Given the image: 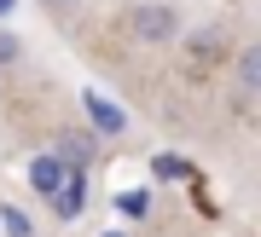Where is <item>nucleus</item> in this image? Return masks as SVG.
<instances>
[{
    "label": "nucleus",
    "instance_id": "6e6552de",
    "mask_svg": "<svg viewBox=\"0 0 261 237\" xmlns=\"http://www.w3.org/2000/svg\"><path fill=\"white\" fill-rule=\"evenodd\" d=\"M0 231H6V237H35L29 214H23V209H12V202H0Z\"/></svg>",
    "mask_w": 261,
    "mask_h": 237
},
{
    "label": "nucleus",
    "instance_id": "f03ea898",
    "mask_svg": "<svg viewBox=\"0 0 261 237\" xmlns=\"http://www.w3.org/2000/svg\"><path fill=\"white\" fill-rule=\"evenodd\" d=\"M53 156H58L64 168H87V162L99 156V133H93V128H58V133H53Z\"/></svg>",
    "mask_w": 261,
    "mask_h": 237
},
{
    "label": "nucleus",
    "instance_id": "9b49d317",
    "mask_svg": "<svg viewBox=\"0 0 261 237\" xmlns=\"http://www.w3.org/2000/svg\"><path fill=\"white\" fill-rule=\"evenodd\" d=\"M18 58H23V41L12 35V29H0V70H6V64H18Z\"/></svg>",
    "mask_w": 261,
    "mask_h": 237
},
{
    "label": "nucleus",
    "instance_id": "1a4fd4ad",
    "mask_svg": "<svg viewBox=\"0 0 261 237\" xmlns=\"http://www.w3.org/2000/svg\"><path fill=\"white\" fill-rule=\"evenodd\" d=\"M151 173H157V180H186V173H192V168H186V162H180V156H168V151H163V156H157V162H151Z\"/></svg>",
    "mask_w": 261,
    "mask_h": 237
},
{
    "label": "nucleus",
    "instance_id": "f8f14e48",
    "mask_svg": "<svg viewBox=\"0 0 261 237\" xmlns=\"http://www.w3.org/2000/svg\"><path fill=\"white\" fill-rule=\"evenodd\" d=\"M41 6H47V12H70L75 0H41Z\"/></svg>",
    "mask_w": 261,
    "mask_h": 237
},
{
    "label": "nucleus",
    "instance_id": "0eeeda50",
    "mask_svg": "<svg viewBox=\"0 0 261 237\" xmlns=\"http://www.w3.org/2000/svg\"><path fill=\"white\" fill-rule=\"evenodd\" d=\"M186 52H192V64H221V58H232V52H226V29H221V23L192 29V35H186Z\"/></svg>",
    "mask_w": 261,
    "mask_h": 237
},
{
    "label": "nucleus",
    "instance_id": "39448f33",
    "mask_svg": "<svg viewBox=\"0 0 261 237\" xmlns=\"http://www.w3.org/2000/svg\"><path fill=\"white\" fill-rule=\"evenodd\" d=\"M47 202H53V214H58V220H75V214L87 209V168H70Z\"/></svg>",
    "mask_w": 261,
    "mask_h": 237
},
{
    "label": "nucleus",
    "instance_id": "4468645a",
    "mask_svg": "<svg viewBox=\"0 0 261 237\" xmlns=\"http://www.w3.org/2000/svg\"><path fill=\"white\" fill-rule=\"evenodd\" d=\"M105 237H122V231H105Z\"/></svg>",
    "mask_w": 261,
    "mask_h": 237
},
{
    "label": "nucleus",
    "instance_id": "9d476101",
    "mask_svg": "<svg viewBox=\"0 0 261 237\" xmlns=\"http://www.w3.org/2000/svg\"><path fill=\"white\" fill-rule=\"evenodd\" d=\"M116 209L128 214V220H140V214L151 209V197H145V191H122V197H116Z\"/></svg>",
    "mask_w": 261,
    "mask_h": 237
},
{
    "label": "nucleus",
    "instance_id": "423d86ee",
    "mask_svg": "<svg viewBox=\"0 0 261 237\" xmlns=\"http://www.w3.org/2000/svg\"><path fill=\"white\" fill-rule=\"evenodd\" d=\"M23 173H29V191H35V197H53V191H58V180H64L70 168L58 162L53 151H35V156L23 162Z\"/></svg>",
    "mask_w": 261,
    "mask_h": 237
},
{
    "label": "nucleus",
    "instance_id": "7ed1b4c3",
    "mask_svg": "<svg viewBox=\"0 0 261 237\" xmlns=\"http://www.w3.org/2000/svg\"><path fill=\"white\" fill-rule=\"evenodd\" d=\"M82 110H87V122H93V133H99V139L128 133V110H116V104L105 99L99 87H87V93H82Z\"/></svg>",
    "mask_w": 261,
    "mask_h": 237
},
{
    "label": "nucleus",
    "instance_id": "f257e3e1",
    "mask_svg": "<svg viewBox=\"0 0 261 237\" xmlns=\"http://www.w3.org/2000/svg\"><path fill=\"white\" fill-rule=\"evenodd\" d=\"M134 35L145 46H168L180 41V6H168V0H134Z\"/></svg>",
    "mask_w": 261,
    "mask_h": 237
},
{
    "label": "nucleus",
    "instance_id": "ddd939ff",
    "mask_svg": "<svg viewBox=\"0 0 261 237\" xmlns=\"http://www.w3.org/2000/svg\"><path fill=\"white\" fill-rule=\"evenodd\" d=\"M12 6H18V0H0V18H6V12H12Z\"/></svg>",
    "mask_w": 261,
    "mask_h": 237
},
{
    "label": "nucleus",
    "instance_id": "20e7f679",
    "mask_svg": "<svg viewBox=\"0 0 261 237\" xmlns=\"http://www.w3.org/2000/svg\"><path fill=\"white\" fill-rule=\"evenodd\" d=\"M232 81H238V104H255L261 99V46H238L232 52Z\"/></svg>",
    "mask_w": 261,
    "mask_h": 237
}]
</instances>
